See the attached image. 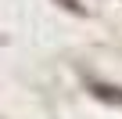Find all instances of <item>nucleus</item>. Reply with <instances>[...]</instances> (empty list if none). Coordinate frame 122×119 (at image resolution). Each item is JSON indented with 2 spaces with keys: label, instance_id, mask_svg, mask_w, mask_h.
I'll use <instances>...</instances> for the list:
<instances>
[{
  "label": "nucleus",
  "instance_id": "1",
  "mask_svg": "<svg viewBox=\"0 0 122 119\" xmlns=\"http://www.w3.org/2000/svg\"><path fill=\"white\" fill-rule=\"evenodd\" d=\"M93 90H97V97H104V101H118V105H122V90H118V87H104V83H97Z\"/></svg>",
  "mask_w": 122,
  "mask_h": 119
}]
</instances>
